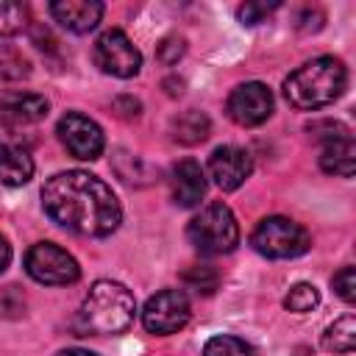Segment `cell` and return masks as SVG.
I'll return each instance as SVG.
<instances>
[{
    "label": "cell",
    "mask_w": 356,
    "mask_h": 356,
    "mask_svg": "<svg viewBox=\"0 0 356 356\" xmlns=\"http://www.w3.org/2000/svg\"><path fill=\"white\" fill-rule=\"evenodd\" d=\"M250 172H253V159L248 150L236 145H222L209 156V175L225 192L239 189L250 178Z\"/></svg>",
    "instance_id": "cell-11"
},
{
    "label": "cell",
    "mask_w": 356,
    "mask_h": 356,
    "mask_svg": "<svg viewBox=\"0 0 356 356\" xmlns=\"http://www.w3.org/2000/svg\"><path fill=\"white\" fill-rule=\"evenodd\" d=\"M250 245L256 253L267 256V259H295L300 253L309 250V234L303 225H298L289 217H264L253 234H250Z\"/></svg>",
    "instance_id": "cell-5"
},
{
    "label": "cell",
    "mask_w": 356,
    "mask_h": 356,
    "mask_svg": "<svg viewBox=\"0 0 356 356\" xmlns=\"http://www.w3.org/2000/svg\"><path fill=\"white\" fill-rule=\"evenodd\" d=\"M184 50H186V44H184V39H175V36H170V39H164L161 44H159V61L161 64H175L181 56H184Z\"/></svg>",
    "instance_id": "cell-27"
},
{
    "label": "cell",
    "mask_w": 356,
    "mask_h": 356,
    "mask_svg": "<svg viewBox=\"0 0 356 356\" xmlns=\"http://www.w3.org/2000/svg\"><path fill=\"white\" fill-rule=\"evenodd\" d=\"M189 298L184 289H161L156 295L147 298L145 309H142V325L150 334L167 337L181 331L189 323Z\"/></svg>",
    "instance_id": "cell-7"
},
{
    "label": "cell",
    "mask_w": 356,
    "mask_h": 356,
    "mask_svg": "<svg viewBox=\"0 0 356 356\" xmlns=\"http://www.w3.org/2000/svg\"><path fill=\"white\" fill-rule=\"evenodd\" d=\"M136 314V300L131 289L120 281H95L81 303V328L83 334H122Z\"/></svg>",
    "instance_id": "cell-3"
},
{
    "label": "cell",
    "mask_w": 356,
    "mask_h": 356,
    "mask_svg": "<svg viewBox=\"0 0 356 356\" xmlns=\"http://www.w3.org/2000/svg\"><path fill=\"white\" fill-rule=\"evenodd\" d=\"M25 273L44 286H67L81 278L78 261L53 242H36L25 253Z\"/></svg>",
    "instance_id": "cell-6"
},
{
    "label": "cell",
    "mask_w": 356,
    "mask_h": 356,
    "mask_svg": "<svg viewBox=\"0 0 356 356\" xmlns=\"http://www.w3.org/2000/svg\"><path fill=\"white\" fill-rule=\"evenodd\" d=\"M8 261H11V248H8V242L0 236V273L8 267Z\"/></svg>",
    "instance_id": "cell-28"
},
{
    "label": "cell",
    "mask_w": 356,
    "mask_h": 356,
    "mask_svg": "<svg viewBox=\"0 0 356 356\" xmlns=\"http://www.w3.org/2000/svg\"><path fill=\"white\" fill-rule=\"evenodd\" d=\"M203 356H256L253 345L231 337V334H217L203 345Z\"/></svg>",
    "instance_id": "cell-20"
},
{
    "label": "cell",
    "mask_w": 356,
    "mask_h": 356,
    "mask_svg": "<svg viewBox=\"0 0 356 356\" xmlns=\"http://www.w3.org/2000/svg\"><path fill=\"white\" fill-rule=\"evenodd\" d=\"M228 114L242 128L261 125L273 114V92L264 83H259V81L239 83L228 95Z\"/></svg>",
    "instance_id": "cell-10"
},
{
    "label": "cell",
    "mask_w": 356,
    "mask_h": 356,
    "mask_svg": "<svg viewBox=\"0 0 356 356\" xmlns=\"http://www.w3.org/2000/svg\"><path fill=\"white\" fill-rule=\"evenodd\" d=\"M317 303H320V292H317L314 284H295V286L286 292V298H284V306H286L289 312H295V314H306V312H312Z\"/></svg>",
    "instance_id": "cell-23"
},
{
    "label": "cell",
    "mask_w": 356,
    "mask_h": 356,
    "mask_svg": "<svg viewBox=\"0 0 356 356\" xmlns=\"http://www.w3.org/2000/svg\"><path fill=\"white\" fill-rule=\"evenodd\" d=\"M50 14L61 28H67L72 33H89L92 28H97V22L103 17V3H97V0H58V3H50Z\"/></svg>",
    "instance_id": "cell-13"
},
{
    "label": "cell",
    "mask_w": 356,
    "mask_h": 356,
    "mask_svg": "<svg viewBox=\"0 0 356 356\" xmlns=\"http://www.w3.org/2000/svg\"><path fill=\"white\" fill-rule=\"evenodd\" d=\"M320 167L331 175H342L350 178L356 170V145L353 136H339L331 142H323V156H320Z\"/></svg>",
    "instance_id": "cell-15"
},
{
    "label": "cell",
    "mask_w": 356,
    "mask_h": 356,
    "mask_svg": "<svg viewBox=\"0 0 356 356\" xmlns=\"http://www.w3.org/2000/svg\"><path fill=\"white\" fill-rule=\"evenodd\" d=\"M42 206L53 222L81 236H108L122 220L117 195L83 170L56 172L42 186Z\"/></svg>",
    "instance_id": "cell-1"
},
{
    "label": "cell",
    "mask_w": 356,
    "mask_h": 356,
    "mask_svg": "<svg viewBox=\"0 0 356 356\" xmlns=\"http://www.w3.org/2000/svg\"><path fill=\"white\" fill-rule=\"evenodd\" d=\"M186 236L192 248L203 256H220L231 253L239 245V225L225 203H209L206 209H200V214L189 220Z\"/></svg>",
    "instance_id": "cell-4"
},
{
    "label": "cell",
    "mask_w": 356,
    "mask_h": 356,
    "mask_svg": "<svg viewBox=\"0 0 356 356\" xmlns=\"http://www.w3.org/2000/svg\"><path fill=\"white\" fill-rule=\"evenodd\" d=\"M170 192L172 200L184 209H192L206 195V172L195 159H181L170 172Z\"/></svg>",
    "instance_id": "cell-12"
},
{
    "label": "cell",
    "mask_w": 356,
    "mask_h": 356,
    "mask_svg": "<svg viewBox=\"0 0 356 356\" xmlns=\"http://www.w3.org/2000/svg\"><path fill=\"white\" fill-rule=\"evenodd\" d=\"M331 286H334V292L345 300V303H353L356 300V270L348 264V267H342L334 278H331Z\"/></svg>",
    "instance_id": "cell-25"
},
{
    "label": "cell",
    "mask_w": 356,
    "mask_h": 356,
    "mask_svg": "<svg viewBox=\"0 0 356 356\" xmlns=\"http://www.w3.org/2000/svg\"><path fill=\"white\" fill-rule=\"evenodd\" d=\"M56 134H58L61 145L67 147V153L81 159V161H95L106 147L103 128L92 117L78 114V111L64 114L58 120V125H56Z\"/></svg>",
    "instance_id": "cell-9"
},
{
    "label": "cell",
    "mask_w": 356,
    "mask_h": 356,
    "mask_svg": "<svg viewBox=\"0 0 356 356\" xmlns=\"http://www.w3.org/2000/svg\"><path fill=\"white\" fill-rule=\"evenodd\" d=\"M323 348L328 353H353L356 348V320L353 314H345L334 320L323 334Z\"/></svg>",
    "instance_id": "cell-17"
},
{
    "label": "cell",
    "mask_w": 356,
    "mask_h": 356,
    "mask_svg": "<svg viewBox=\"0 0 356 356\" xmlns=\"http://www.w3.org/2000/svg\"><path fill=\"white\" fill-rule=\"evenodd\" d=\"M50 103L36 95V92H6L0 95V111L3 117L14 120V122H39L47 117Z\"/></svg>",
    "instance_id": "cell-14"
},
{
    "label": "cell",
    "mask_w": 356,
    "mask_h": 356,
    "mask_svg": "<svg viewBox=\"0 0 356 356\" xmlns=\"http://www.w3.org/2000/svg\"><path fill=\"white\" fill-rule=\"evenodd\" d=\"M33 178V159L28 150H3L0 153V184L22 186Z\"/></svg>",
    "instance_id": "cell-16"
},
{
    "label": "cell",
    "mask_w": 356,
    "mask_h": 356,
    "mask_svg": "<svg viewBox=\"0 0 356 356\" xmlns=\"http://www.w3.org/2000/svg\"><path fill=\"white\" fill-rule=\"evenodd\" d=\"M209 117L206 114H200V111H195V108H189V111H184L181 117H175L172 120V136L178 139V142H184V145H197V142H203L206 136H209Z\"/></svg>",
    "instance_id": "cell-18"
},
{
    "label": "cell",
    "mask_w": 356,
    "mask_h": 356,
    "mask_svg": "<svg viewBox=\"0 0 356 356\" xmlns=\"http://www.w3.org/2000/svg\"><path fill=\"white\" fill-rule=\"evenodd\" d=\"M95 64L106 72V75H114V78H134L142 67V53L134 47V42L111 28L106 33L97 36L95 42Z\"/></svg>",
    "instance_id": "cell-8"
},
{
    "label": "cell",
    "mask_w": 356,
    "mask_h": 356,
    "mask_svg": "<svg viewBox=\"0 0 356 356\" xmlns=\"http://www.w3.org/2000/svg\"><path fill=\"white\" fill-rule=\"evenodd\" d=\"M56 356H97L92 350H83V348H67V350H58Z\"/></svg>",
    "instance_id": "cell-29"
},
{
    "label": "cell",
    "mask_w": 356,
    "mask_h": 356,
    "mask_svg": "<svg viewBox=\"0 0 356 356\" xmlns=\"http://www.w3.org/2000/svg\"><path fill=\"white\" fill-rule=\"evenodd\" d=\"M31 22V11L25 3L17 0H0V36H14L25 31Z\"/></svg>",
    "instance_id": "cell-19"
},
{
    "label": "cell",
    "mask_w": 356,
    "mask_h": 356,
    "mask_svg": "<svg viewBox=\"0 0 356 356\" xmlns=\"http://www.w3.org/2000/svg\"><path fill=\"white\" fill-rule=\"evenodd\" d=\"M31 72V64H28V58L19 53V50H14V47H3L0 50V78H6V81H19V78H25Z\"/></svg>",
    "instance_id": "cell-24"
},
{
    "label": "cell",
    "mask_w": 356,
    "mask_h": 356,
    "mask_svg": "<svg viewBox=\"0 0 356 356\" xmlns=\"http://www.w3.org/2000/svg\"><path fill=\"white\" fill-rule=\"evenodd\" d=\"M278 6H281L278 0H273V3H245V6L236 8V17H239L242 25H256V22H261L270 11H275Z\"/></svg>",
    "instance_id": "cell-26"
},
{
    "label": "cell",
    "mask_w": 356,
    "mask_h": 356,
    "mask_svg": "<svg viewBox=\"0 0 356 356\" xmlns=\"http://www.w3.org/2000/svg\"><path fill=\"white\" fill-rule=\"evenodd\" d=\"M348 86V70L334 56H320L298 67L284 81V95L289 106L300 111H314L334 103Z\"/></svg>",
    "instance_id": "cell-2"
},
{
    "label": "cell",
    "mask_w": 356,
    "mask_h": 356,
    "mask_svg": "<svg viewBox=\"0 0 356 356\" xmlns=\"http://www.w3.org/2000/svg\"><path fill=\"white\" fill-rule=\"evenodd\" d=\"M36 139L22 131V122H14L0 114V153L3 150H31Z\"/></svg>",
    "instance_id": "cell-21"
},
{
    "label": "cell",
    "mask_w": 356,
    "mask_h": 356,
    "mask_svg": "<svg viewBox=\"0 0 356 356\" xmlns=\"http://www.w3.org/2000/svg\"><path fill=\"white\" fill-rule=\"evenodd\" d=\"M184 284H186V289H192L197 295H211L220 284V273L209 264H195L184 273Z\"/></svg>",
    "instance_id": "cell-22"
}]
</instances>
